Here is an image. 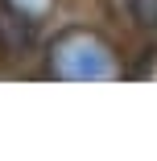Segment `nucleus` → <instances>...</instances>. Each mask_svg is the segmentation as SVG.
<instances>
[{
	"instance_id": "obj_4",
	"label": "nucleus",
	"mask_w": 157,
	"mask_h": 161,
	"mask_svg": "<svg viewBox=\"0 0 157 161\" xmlns=\"http://www.w3.org/2000/svg\"><path fill=\"white\" fill-rule=\"evenodd\" d=\"M0 4H8L17 17H25L29 25H37V29H46L50 21H54V13H58V4L62 0H0Z\"/></svg>"
},
{
	"instance_id": "obj_1",
	"label": "nucleus",
	"mask_w": 157,
	"mask_h": 161,
	"mask_svg": "<svg viewBox=\"0 0 157 161\" xmlns=\"http://www.w3.org/2000/svg\"><path fill=\"white\" fill-rule=\"evenodd\" d=\"M37 79L50 83H120L128 79V46L95 21H70L42 42Z\"/></svg>"
},
{
	"instance_id": "obj_3",
	"label": "nucleus",
	"mask_w": 157,
	"mask_h": 161,
	"mask_svg": "<svg viewBox=\"0 0 157 161\" xmlns=\"http://www.w3.org/2000/svg\"><path fill=\"white\" fill-rule=\"evenodd\" d=\"M104 8L137 46L157 42V0H104Z\"/></svg>"
},
{
	"instance_id": "obj_2",
	"label": "nucleus",
	"mask_w": 157,
	"mask_h": 161,
	"mask_svg": "<svg viewBox=\"0 0 157 161\" xmlns=\"http://www.w3.org/2000/svg\"><path fill=\"white\" fill-rule=\"evenodd\" d=\"M37 37H42L37 25H29L25 17H17L8 4H0V66H4V62L21 66L25 58H37L33 54V50H42Z\"/></svg>"
}]
</instances>
